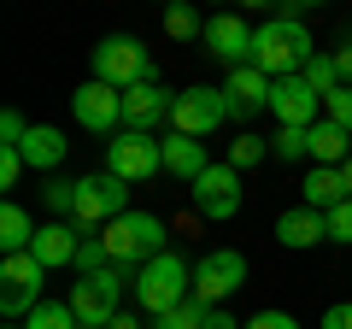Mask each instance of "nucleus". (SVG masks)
<instances>
[{
    "instance_id": "f257e3e1",
    "label": "nucleus",
    "mask_w": 352,
    "mask_h": 329,
    "mask_svg": "<svg viewBox=\"0 0 352 329\" xmlns=\"http://www.w3.org/2000/svg\"><path fill=\"white\" fill-rule=\"evenodd\" d=\"M317 59V41L300 18H270L264 30H252V65H258L270 83L276 76H300Z\"/></svg>"
},
{
    "instance_id": "f03ea898",
    "label": "nucleus",
    "mask_w": 352,
    "mask_h": 329,
    "mask_svg": "<svg viewBox=\"0 0 352 329\" xmlns=\"http://www.w3.org/2000/svg\"><path fill=\"white\" fill-rule=\"evenodd\" d=\"M100 241H106V253H112V265H124V270H141L159 253H170V229L153 212H124L118 224L100 229Z\"/></svg>"
},
{
    "instance_id": "7ed1b4c3",
    "label": "nucleus",
    "mask_w": 352,
    "mask_h": 329,
    "mask_svg": "<svg viewBox=\"0 0 352 329\" xmlns=\"http://www.w3.org/2000/svg\"><path fill=\"white\" fill-rule=\"evenodd\" d=\"M135 306L147 317H164V312H176L182 300H194V265L182 253H159L153 265H141L135 270Z\"/></svg>"
},
{
    "instance_id": "20e7f679",
    "label": "nucleus",
    "mask_w": 352,
    "mask_h": 329,
    "mask_svg": "<svg viewBox=\"0 0 352 329\" xmlns=\"http://www.w3.org/2000/svg\"><path fill=\"white\" fill-rule=\"evenodd\" d=\"M135 277V270H124V265H112V270H100V277H76V288H71V312H76V323L82 329H112V317L124 312V282Z\"/></svg>"
},
{
    "instance_id": "39448f33",
    "label": "nucleus",
    "mask_w": 352,
    "mask_h": 329,
    "mask_svg": "<svg viewBox=\"0 0 352 329\" xmlns=\"http://www.w3.org/2000/svg\"><path fill=\"white\" fill-rule=\"evenodd\" d=\"M94 83H112L118 94H129L141 83H159V76H153V59L135 36H106L94 47Z\"/></svg>"
},
{
    "instance_id": "423d86ee",
    "label": "nucleus",
    "mask_w": 352,
    "mask_h": 329,
    "mask_svg": "<svg viewBox=\"0 0 352 329\" xmlns=\"http://www.w3.org/2000/svg\"><path fill=\"white\" fill-rule=\"evenodd\" d=\"M129 212V182H118L112 171H94V177H76V212H71V224L82 229H106V224H118V217Z\"/></svg>"
},
{
    "instance_id": "0eeeda50",
    "label": "nucleus",
    "mask_w": 352,
    "mask_h": 329,
    "mask_svg": "<svg viewBox=\"0 0 352 329\" xmlns=\"http://www.w3.org/2000/svg\"><path fill=\"white\" fill-rule=\"evenodd\" d=\"M235 118V106H229V94L223 89H212V83H194V89H182L176 94V106H170V129L176 136H217V129Z\"/></svg>"
},
{
    "instance_id": "6e6552de",
    "label": "nucleus",
    "mask_w": 352,
    "mask_h": 329,
    "mask_svg": "<svg viewBox=\"0 0 352 329\" xmlns=\"http://www.w3.org/2000/svg\"><path fill=\"white\" fill-rule=\"evenodd\" d=\"M106 171L118 182H147L164 171V136H141V129H124V136L106 141Z\"/></svg>"
},
{
    "instance_id": "1a4fd4ad",
    "label": "nucleus",
    "mask_w": 352,
    "mask_h": 329,
    "mask_svg": "<svg viewBox=\"0 0 352 329\" xmlns=\"http://www.w3.org/2000/svg\"><path fill=\"white\" fill-rule=\"evenodd\" d=\"M41 282H47V265L36 253H6V265H0V312L30 317L41 306Z\"/></svg>"
},
{
    "instance_id": "9d476101",
    "label": "nucleus",
    "mask_w": 352,
    "mask_h": 329,
    "mask_svg": "<svg viewBox=\"0 0 352 329\" xmlns=\"http://www.w3.org/2000/svg\"><path fill=\"white\" fill-rule=\"evenodd\" d=\"M247 282V253H235V247H217V253H206L200 265H194V300L200 306H229V294Z\"/></svg>"
},
{
    "instance_id": "9b49d317",
    "label": "nucleus",
    "mask_w": 352,
    "mask_h": 329,
    "mask_svg": "<svg viewBox=\"0 0 352 329\" xmlns=\"http://www.w3.org/2000/svg\"><path fill=\"white\" fill-rule=\"evenodd\" d=\"M71 112L82 129H94V136H124V94L112 89V83H82V89L71 94Z\"/></svg>"
},
{
    "instance_id": "f8f14e48",
    "label": "nucleus",
    "mask_w": 352,
    "mask_h": 329,
    "mask_svg": "<svg viewBox=\"0 0 352 329\" xmlns=\"http://www.w3.org/2000/svg\"><path fill=\"white\" fill-rule=\"evenodd\" d=\"M317 106H323V94H317L305 76H276V89H270L276 129H311L317 124Z\"/></svg>"
},
{
    "instance_id": "ddd939ff",
    "label": "nucleus",
    "mask_w": 352,
    "mask_h": 329,
    "mask_svg": "<svg viewBox=\"0 0 352 329\" xmlns=\"http://www.w3.org/2000/svg\"><path fill=\"white\" fill-rule=\"evenodd\" d=\"M194 206H200V217H212V224L235 217L241 212V171L235 164H212V171L194 182Z\"/></svg>"
},
{
    "instance_id": "4468645a",
    "label": "nucleus",
    "mask_w": 352,
    "mask_h": 329,
    "mask_svg": "<svg viewBox=\"0 0 352 329\" xmlns=\"http://www.w3.org/2000/svg\"><path fill=\"white\" fill-rule=\"evenodd\" d=\"M206 53L212 59H223V65H252V30H247V18H235V12H217V18H206Z\"/></svg>"
},
{
    "instance_id": "2eb2a0df",
    "label": "nucleus",
    "mask_w": 352,
    "mask_h": 329,
    "mask_svg": "<svg viewBox=\"0 0 352 329\" xmlns=\"http://www.w3.org/2000/svg\"><path fill=\"white\" fill-rule=\"evenodd\" d=\"M170 106L176 94H164L159 83H141V89L124 94V129H141V136H153L159 124H170Z\"/></svg>"
},
{
    "instance_id": "dca6fc26",
    "label": "nucleus",
    "mask_w": 352,
    "mask_h": 329,
    "mask_svg": "<svg viewBox=\"0 0 352 329\" xmlns=\"http://www.w3.org/2000/svg\"><path fill=\"white\" fill-rule=\"evenodd\" d=\"M30 253H36L47 270H65V265H76V253H82V229H76L71 217H53V224H41V235H36Z\"/></svg>"
},
{
    "instance_id": "f3484780",
    "label": "nucleus",
    "mask_w": 352,
    "mask_h": 329,
    "mask_svg": "<svg viewBox=\"0 0 352 329\" xmlns=\"http://www.w3.org/2000/svg\"><path fill=\"white\" fill-rule=\"evenodd\" d=\"M270 89H276V83H270L258 65H241V71L223 76V94H229V106H235V118L264 112V106H270Z\"/></svg>"
},
{
    "instance_id": "a211bd4d",
    "label": "nucleus",
    "mask_w": 352,
    "mask_h": 329,
    "mask_svg": "<svg viewBox=\"0 0 352 329\" xmlns=\"http://www.w3.org/2000/svg\"><path fill=\"white\" fill-rule=\"evenodd\" d=\"M276 241L282 247H317V241H329V212H317V206L282 212L276 217Z\"/></svg>"
},
{
    "instance_id": "6ab92c4d",
    "label": "nucleus",
    "mask_w": 352,
    "mask_h": 329,
    "mask_svg": "<svg viewBox=\"0 0 352 329\" xmlns=\"http://www.w3.org/2000/svg\"><path fill=\"white\" fill-rule=\"evenodd\" d=\"M164 171H170L176 182H188V189H194V182L212 171V159H206V147L194 136H176V129H170V136H164Z\"/></svg>"
},
{
    "instance_id": "aec40b11",
    "label": "nucleus",
    "mask_w": 352,
    "mask_h": 329,
    "mask_svg": "<svg viewBox=\"0 0 352 329\" xmlns=\"http://www.w3.org/2000/svg\"><path fill=\"white\" fill-rule=\"evenodd\" d=\"M65 147H71V141H65V129H53V124H30V136H24V164L30 171H59L65 164Z\"/></svg>"
},
{
    "instance_id": "412c9836",
    "label": "nucleus",
    "mask_w": 352,
    "mask_h": 329,
    "mask_svg": "<svg viewBox=\"0 0 352 329\" xmlns=\"http://www.w3.org/2000/svg\"><path fill=\"white\" fill-rule=\"evenodd\" d=\"M346 200V177H340L335 164H317L311 177L300 182V206H317V212H335Z\"/></svg>"
},
{
    "instance_id": "4be33fe9",
    "label": "nucleus",
    "mask_w": 352,
    "mask_h": 329,
    "mask_svg": "<svg viewBox=\"0 0 352 329\" xmlns=\"http://www.w3.org/2000/svg\"><path fill=\"white\" fill-rule=\"evenodd\" d=\"M36 235H41L36 217H30L18 200L0 206V247H6V253H30V247H36Z\"/></svg>"
},
{
    "instance_id": "5701e85b",
    "label": "nucleus",
    "mask_w": 352,
    "mask_h": 329,
    "mask_svg": "<svg viewBox=\"0 0 352 329\" xmlns=\"http://www.w3.org/2000/svg\"><path fill=\"white\" fill-rule=\"evenodd\" d=\"M311 159L340 171V164L352 159V136H346L340 124H329V118H317V124H311Z\"/></svg>"
},
{
    "instance_id": "b1692460",
    "label": "nucleus",
    "mask_w": 352,
    "mask_h": 329,
    "mask_svg": "<svg viewBox=\"0 0 352 329\" xmlns=\"http://www.w3.org/2000/svg\"><path fill=\"white\" fill-rule=\"evenodd\" d=\"M24 329H82V323H76V312H71V306H59V300H41L36 312L24 317Z\"/></svg>"
},
{
    "instance_id": "393cba45",
    "label": "nucleus",
    "mask_w": 352,
    "mask_h": 329,
    "mask_svg": "<svg viewBox=\"0 0 352 329\" xmlns=\"http://www.w3.org/2000/svg\"><path fill=\"white\" fill-rule=\"evenodd\" d=\"M300 76H305V83H311V89H317V94H323V100H329V94H335V89H340V65H335V53H317V59H311V65H305V71H300Z\"/></svg>"
},
{
    "instance_id": "a878e982",
    "label": "nucleus",
    "mask_w": 352,
    "mask_h": 329,
    "mask_svg": "<svg viewBox=\"0 0 352 329\" xmlns=\"http://www.w3.org/2000/svg\"><path fill=\"white\" fill-rule=\"evenodd\" d=\"M41 200H47V212L71 217L76 212V177H47V182H41Z\"/></svg>"
},
{
    "instance_id": "bb28decb",
    "label": "nucleus",
    "mask_w": 352,
    "mask_h": 329,
    "mask_svg": "<svg viewBox=\"0 0 352 329\" xmlns=\"http://www.w3.org/2000/svg\"><path fill=\"white\" fill-rule=\"evenodd\" d=\"M76 277H100V270H112V253H106L100 235H82V253H76Z\"/></svg>"
},
{
    "instance_id": "cd10ccee",
    "label": "nucleus",
    "mask_w": 352,
    "mask_h": 329,
    "mask_svg": "<svg viewBox=\"0 0 352 329\" xmlns=\"http://www.w3.org/2000/svg\"><path fill=\"white\" fill-rule=\"evenodd\" d=\"M264 153H270V147H264V136H252V129L229 141V164H235V171H252V164H264Z\"/></svg>"
},
{
    "instance_id": "c85d7f7f",
    "label": "nucleus",
    "mask_w": 352,
    "mask_h": 329,
    "mask_svg": "<svg viewBox=\"0 0 352 329\" xmlns=\"http://www.w3.org/2000/svg\"><path fill=\"white\" fill-rule=\"evenodd\" d=\"M270 153L276 159H311V129H276Z\"/></svg>"
},
{
    "instance_id": "c756f323",
    "label": "nucleus",
    "mask_w": 352,
    "mask_h": 329,
    "mask_svg": "<svg viewBox=\"0 0 352 329\" xmlns=\"http://www.w3.org/2000/svg\"><path fill=\"white\" fill-rule=\"evenodd\" d=\"M200 323H206V306H200V300H182L176 312L153 317V329H200Z\"/></svg>"
},
{
    "instance_id": "7c9ffc66",
    "label": "nucleus",
    "mask_w": 352,
    "mask_h": 329,
    "mask_svg": "<svg viewBox=\"0 0 352 329\" xmlns=\"http://www.w3.org/2000/svg\"><path fill=\"white\" fill-rule=\"evenodd\" d=\"M164 36H170V41H188V36H206V24L188 12V6H170V12H164Z\"/></svg>"
},
{
    "instance_id": "2f4dec72",
    "label": "nucleus",
    "mask_w": 352,
    "mask_h": 329,
    "mask_svg": "<svg viewBox=\"0 0 352 329\" xmlns=\"http://www.w3.org/2000/svg\"><path fill=\"white\" fill-rule=\"evenodd\" d=\"M323 118L352 136V89H335V94H329V100H323Z\"/></svg>"
},
{
    "instance_id": "473e14b6",
    "label": "nucleus",
    "mask_w": 352,
    "mask_h": 329,
    "mask_svg": "<svg viewBox=\"0 0 352 329\" xmlns=\"http://www.w3.org/2000/svg\"><path fill=\"white\" fill-rule=\"evenodd\" d=\"M0 147H24V136H30V124H24V112H12V106H6V112H0Z\"/></svg>"
},
{
    "instance_id": "72a5a7b5",
    "label": "nucleus",
    "mask_w": 352,
    "mask_h": 329,
    "mask_svg": "<svg viewBox=\"0 0 352 329\" xmlns=\"http://www.w3.org/2000/svg\"><path fill=\"white\" fill-rule=\"evenodd\" d=\"M18 177H24V153H18V147H0V189H12Z\"/></svg>"
},
{
    "instance_id": "f704fd0d",
    "label": "nucleus",
    "mask_w": 352,
    "mask_h": 329,
    "mask_svg": "<svg viewBox=\"0 0 352 329\" xmlns=\"http://www.w3.org/2000/svg\"><path fill=\"white\" fill-rule=\"evenodd\" d=\"M329 241H352V200H340L329 212Z\"/></svg>"
},
{
    "instance_id": "c9c22d12",
    "label": "nucleus",
    "mask_w": 352,
    "mask_h": 329,
    "mask_svg": "<svg viewBox=\"0 0 352 329\" xmlns=\"http://www.w3.org/2000/svg\"><path fill=\"white\" fill-rule=\"evenodd\" d=\"M241 329H300V317H288V312H270V306H264V312L252 317V323H241Z\"/></svg>"
},
{
    "instance_id": "e433bc0d",
    "label": "nucleus",
    "mask_w": 352,
    "mask_h": 329,
    "mask_svg": "<svg viewBox=\"0 0 352 329\" xmlns=\"http://www.w3.org/2000/svg\"><path fill=\"white\" fill-rule=\"evenodd\" d=\"M317 329H352V300H335V306L323 312V323H317Z\"/></svg>"
},
{
    "instance_id": "4c0bfd02",
    "label": "nucleus",
    "mask_w": 352,
    "mask_h": 329,
    "mask_svg": "<svg viewBox=\"0 0 352 329\" xmlns=\"http://www.w3.org/2000/svg\"><path fill=\"white\" fill-rule=\"evenodd\" d=\"M200 329H241V323L229 317V306H206V323Z\"/></svg>"
},
{
    "instance_id": "58836bf2",
    "label": "nucleus",
    "mask_w": 352,
    "mask_h": 329,
    "mask_svg": "<svg viewBox=\"0 0 352 329\" xmlns=\"http://www.w3.org/2000/svg\"><path fill=\"white\" fill-rule=\"evenodd\" d=\"M335 65H340V89H352V41L335 53Z\"/></svg>"
},
{
    "instance_id": "ea45409f",
    "label": "nucleus",
    "mask_w": 352,
    "mask_h": 329,
    "mask_svg": "<svg viewBox=\"0 0 352 329\" xmlns=\"http://www.w3.org/2000/svg\"><path fill=\"white\" fill-rule=\"evenodd\" d=\"M112 329H147V323H141L135 312H118V317H112Z\"/></svg>"
},
{
    "instance_id": "a19ab883",
    "label": "nucleus",
    "mask_w": 352,
    "mask_h": 329,
    "mask_svg": "<svg viewBox=\"0 0 352 329\" xmlns=\"http://www.w3.org/2000/svg\"><path fill=\"white\" fill-rule=\"evenodd\" d=\"M340 177H346V200H352V159H346V164H340Z\"/></svg>"
}]
</instances>
